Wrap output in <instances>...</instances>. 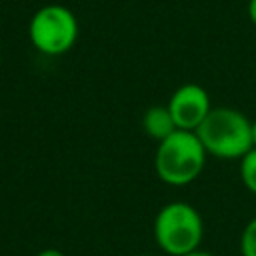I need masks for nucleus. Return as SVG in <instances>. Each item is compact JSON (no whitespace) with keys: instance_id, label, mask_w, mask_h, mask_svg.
Returning <instances> with one entry per match:
<instances>
[{"instance_id":"1","label":"nucleus","mask_w":256,"mask_h":256,"mask_svg":"<svg viewBox=\"0 0 256 256\" xmlns=\"http://www.w3.org/2000/svg\"><path fill=\"white\" fill-rule=\"evenodd\" d=\"M208 152L192 130H174L158 142L154 152L156 176L168 186H188L200 178Z\"/></svg>"},{"instance_id":"2","label":"nucleus","mask_w":256,"mask_h":256,"mask_svg":"<svg viewBox=\"0 0 256 256\" xmlns=\"http://www.w3.org/2000/svg\"><path fill=\"white\" fill-rule=\"evenodd\" d=\"M208 152L218 160H240L252 146V120L230 106H216L196 128Z\"/></svg>"},{"instance_id":"3","label":"nucleus","mask_w":256,"mask_h":256,"mask_svg":"<svg viewBox=\"0 0 256 256\" xmlns=\"http://www.w3.org/2000/svg\"><path fill=\"white\" fill-rule=\"evenodd\" d=\"M152 232L158 248L166 256H186L200 250L204 220L190 202L174 200L156 212Z\"/></svg>"},{"instance_id":"4","label":"nucleus","mask_w":256,"mask_h":256,"mask_svg":"<svg viewBox=\"0 0 256 256\" xmlns=\"http://www.w3.org/2000/svg\"><path fill=\"white\" fill-rule=\"evenodd\" d=\"M78 34L80 26L74 12L62 4H46L38 8L28 22L30 44L44 56H62L70 52Z\"/></svg>"},{"instance_id":"5","label":"nucleus","mask_w":256,"mask_h":256,"mask_svg":"<svg viewBox=\"0 0 256 256\" xmlns=\"http://www.w3.org/2000/svg\"><path fill=\"white\" fill-rule=\"evenodd\" d=\"M166 108L178 130L196 132V128L210 114L212 102H210V94L206 92V88H202L200 84L188 82V84L178 86L172 92Z\"/></svg>"},{"instance_id":"6","label":"nucleus","mask_w":256,"mask_h":256,"mask_svg":"<svg viewBox=\"0 0 256 256\" xmlns=\"http://www.w3.org/2000/svg\"><path fill=\"white\" fill-rule=\"evenodd\" d=\"M142 128H144V132L150 138H154L158 142L164 140L166 136H170L174 130H178L166 106H152V108H148L144 112V116H142Z\"/></svg>"},{"instance_id":"7","label":"nucleus","mask_w":256,"mask_h":256,"mask_svg":"<svg viewBox=\"0 0 256 256\" xmlns=\"http://www.w3.org/2000/svg\"><path fill=\"white\" fill-rule=\"evenodd\" d=\"M238 176L244 188L256 196V148H250L238 160Z\"/></svg>"},{"instance_id":"8","label":"nucleus","mask_w":256,"mask_h":256,"mask_svg":"<svg viewBox=\"0 0 256 256\" xmlns=\"http://www.w3.org/2000/svg\"><path fill=\"white\" fill-rule=\"evenodd\" d=\"M240 256H256V216L246 222L240 234Z\"/></svg>"},{"instance_id":"9","label":"nucleus","mask_w":256,"mask_h":256,"mask_svg":"<svg viewBox=\"0 0 256 256\" xmlns=\"http://www.w3.org/2000/svg\"><path fill=\"white\" fill-rule=\"evenodd\" d=\"M246 12H248L250 22L256 26V0H248V8H246Z\"/></svg>"},{"instance_id":"10","label":"nucleus","mask_w":256,"mask_h":256,"mask_svg":"<svg viewBox=\"0 0 256 256\" xmlns=\"http://www.w3.org/2000/svg\"><path fill=\"white\" fill-rule=\"evenodd\" d=\"M36 256H66L62 250H58V248H44V250H40Z\"/></svg>"},{"instance_id":"11","label":"nucleus","mask_w":256,"mask_h":256,"mask_svg":"<svg viewBox=\"0 0 256 256\" xmlns=\"http://www.w3.org/2000/svg\"><path fill=\"white\" fill-rule=\"evenodd\" d=\"M186 256H214V254H210V252H206V250H196V252H190V254H186Z\"/></svg>"},{"instance_id":"12","label":"nucleus","mask_w":256,"mask_h":256,"mask_svg":"<svg viewBox=\"0 0 256 256\" xmlns=\"http://www.w3.org/2000/svg\"><path fill=\"white\" fill-rule=\"evenodd\" d=\"M252 146L256 148V120H252Z\"/></svg>"},{"instance_id":"13","label":"nucleus","mask_w":256,"mask_h":256,"mask_svg":"<svg viewBox=\"0 0 256 256\" xmlns=\"http://www.w3.org/2000/svg\"><path fill=\"white\" fill-rule=\"evenodd\" d=\"M0 66H2V56H0Z\"/></svg>"},{"instance_id":"14","label":"nucleus","mask_w":256,"mask_h":256,"mask_svg":"<svg viewBox=\"0 0 256 256\" xmlns=\"http://www.w3.org/2000/svg\"><path fill=\"white\" fill-rule=\"evenodd\" d=\"M144 256H148V254H144Z\"/></svg>"}]
</instances>
